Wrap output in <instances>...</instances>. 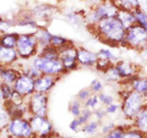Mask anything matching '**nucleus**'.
I'll list each match as a JSON object with an SVG mask.
<instances>
[{"label":"nucleus","instance_id":"1","mask_svg":"<svg viewBox=\"0 0 147 138\" xmlns=\"http://www.w3.org/2000/svg\"><path fill=\"white\" fill-rule=\"evenodd\" d=\"M87 28L91 29L99 42L108 45L109 48H123L126 28L117 17L104 18L94 26H87Z\"/></svg>","mask_w":147,"mask_h":138},{"label":"nucleus","instance_id":"2","mask_svg":"<svg viewBox=\"0 0 147 138\" xmlns=\"http://www.w3.org/2000/svg\"><path fill=\"white\" fill-rule=\"evenodd\" d=\"M117 93H118V99L121 108L120 115L123 120L131 123V121L135 119L137 113L145 105L147 99L144 95L136 93V92L131 89L124 88V87H119L117 89Z\"/></svg>","mask_w":147,"mask_h":138},{"label":"nucleus","instance_id":"3","mask_svg":"<svg viewBox=\"0 0 147 138\" xmlns=\"http://www.w3.org/2000/svg\"><path fill=\"white\" fill-rule=\"evenodd\" d=\"M119 9L110 0H96L86 11V27L94 26L104 18L117 17Z\"/></svg>","mask_w":147,"mask_h":138},{"label":"nucleus","instance_id":"4","mask_svg":"<svg viewBox=\"0 0 147 138\" xmlns=\"http://www.w3.org/2000/svg\"><path fill=\"white\" fill-rule=\"evenodd\" d=\"M15 49L18 54L20 61L27 62L31 61L36 55H38L40 47L34 33H20Z\"/></svg>","mask_w":147,"mask_h":138},{"label":"nucleus","instance_id":"5","mask_svg":"<svg viewBox=\"0 0 147 138\" xmlns=\"http://www.w3.org/2000/svg\"><path fill=\"white\" fill-rule=\"evenodd\" d=\"M123 48L131 49L135 52H146L147 50V31L140 25H132L126 28L125 39Z\"/></svg>","mask_w":147,"mask_h":138},{"label":"nucleus","instance_id":"6","mask_svg":"<svg viewBox=\"0 0 147 138\" xmlns=\"http://www.w3.org/2000/svg\"><path fill=\"white\" fill-rule=\"evenodd\" d=\"M30 62L42 73V75L57 76L60 78L66 75L65 68H64L63 64L59 59H47V58L40 56V55H36Z\"/></svg>","mask_w":147,"mask_h":138},{"label":"nucleus","instance_id":"7","mask_svg":"<svg viewBox=\"0 0 147 138\" xmlns=\"http://www.w3.org/2000/svg\"><path fill=\"white\" fill-rule=\"evenodd\" d=\"M5 136L20 138H34L36 135L31 127L28 117H10L4 131Z\"/></svg>","mask_w":147,"mask_h":138},{"label":"nucleus","instance_id":"8","mask_svg":"<svg viewBox=\"0 0 147 138\" xmlns=\"http://www.w3.org/2000/svg\"><path fill=\"white\" fill-rule=\"evenodd\" d=\"M30 115L36 116H48L49 114V94L34 92L26 99Z\"/></svg>","mask_w":147,"mask_h":138},{"label":"nucleus","instance_id":"9","mask_svg":"<svg viewBox=\"0 0 147 138\" xmlns=\"http://www.w3.org/2000/svg\"><path fill=\"white\" fill-rule=\"evenodd\" d=\"M30 12L34 17L39 27H48V25L53 20L55 12H57V9L54 5H50L48 3H40L32 6Z\"/></svg>","mask_w":147,"mask_h":138},{"label":"nucleus","instance_id":"10","mask_svg":"<svg viewBox=\"0 0 147 138\" xmlns=\"http://www.w3.org/2000/svg\"><path fill=\"white\" fill-rule=\"evenodd\" d=\"M31 127L33 130L36 136L40 137H50L54 133H57L54 127V123L48 116H36V115H30L28 117Z\"/></svg>","mask_w":147,"mask_h":138},{"label":"nucleus","instance_id":"11","mask_svg":"<svg viewBox=\"0 0 147 138\" xmlns=\"http://www.w3.org/2000/svg\"><path fill=\"white\" fill-rule=\"evenodd\" d=\"M59 60L61 61L66 73L80 68L77 62V45L71 42L69 45L59 50Z\"/></svg>","mask_w":147,"mask_h":138},{"label":"nucleus","instance_id":"12","mask_svg":"<svg viewBox=\"0 0 147 138\" xmlns=\"http://www.w3.org/2000/svg\"><path fill=\"white\" fill-rule=\"evenodd\" d=\"M4 105H5L10 117H30L26 99L18 95L17 93H13L10 102L5 103Z\"/></svg>","mask_w":147,"mask_h":138},{"label":"nucleus","instance_id":"13","mask_svg":"<svg viewBox=\"0 0 147 138\" xmlns=\"http://www.w3.org/2000/svg\"><path fill=\"white\" fill-rule=\"evenodd\" d=\"M34 81L32 77L27 76L26 73H20L18 77L16 78V81L13 82L12 88L15 90V93H17L18 95H21L22 98L27 99L30 95H32L36 92L34 88Z\"/></svg>","mask_w":147,"mask_h":138},{"label":"nucleus","instance_id":"14","mask_svg":"<svg viewBox=\"0 0 147 138\" xmlns=\"http://www.w3.org/2000/svg\"><path fill=\"white\" fill-rule=\"evenodd\" d=\"M114 66H115L117 71H118L123 82L131 80L132 77H135V76L141 73L140 66L137 65V64H135L134 61L126 60V59H119V60L114 64Z\"/></svg>","mask_w":147,"mask_h":138},{"label":"nucleus","instance_id":"15","mask_svg":"<svg viewBox=\"0 0 147 138\" xmlns=\"http://www.w3.org/2000/svg\"><path fill=\"white\" fill-rule=\"evenodd\" d=\"M97 52H93L86 47L77 45V62L79 67L84 68H94L97 62Z\"/></svg>","mask_w":147,"mask_h":138},{"label":"nucleus","instance_id":"16","mask_svg":"<svg viewBox=\"0 0 147 138\" xmlns=\"http://www.w3.org/2000/svg\"><path fill=\"white\" fill-rule=\"evenodd\" d=\"M119 87H124V88L131 89V90L136 92V93L144 95L147 99V76H145V75H141L140 73V75L132 77L131 80L123 82Z\"/></svg>","mask_w":147,"mask_h":138},{"label":"nucleus","instance_id":"17","mask_svg":"<svg viewBox=\"0 0 147 138\" xmlns=\"http://www.w3.org/2000/svg\"><path fill=\"white\" fill-rule=\"evenodd\" d=\"M59 80H60V77H57V76L40 75L38 78H36V81H34L36 92L49 94L50 92L55 88V86H57Z\"/></svg>","mask_w":147,"mask_h":138},{"label":"nucleus","instance_id":"18","mask_svg":"<svg viewBox=\"0 0 147 138\" xmlns=\"http://www.w3.org/2000/svg\"><path fill=\"white\" fill-rule=\"evenodd\" d=\"M63 18L66 23H69L71 27H75V28L86 27V11H79V10L64 11Z\"/></svg>","mask_w":147,"mask_h":138},{"label":"nucleus","instance_id":"19","mask_svg":"<svg viewBox=\"0 0 147 138\" xmlns=\"http://www.w3.org/2000/svg\"><path fill=\"white\" fill-rule=\"evenodd\" d=\"M21 73L18 65H0V82L13 84L16 78Z\"/></svg>","mask_w":147,"mask_h":138},{"label":"nucleus","instance_id":"20","mask_svg":"<svg viewBox=\"0 0 147 138\" xmlns=\"http://www.w3.org/2000/svg\"><path fill=\"white\" fill-rule=\"evenodd\" d=\"M15 27L17 28H26L30 29L31 33H34L36 29L39 27V25L37 23V21L34 20V17L31 15V12H22L15 20Z\"/></svg>","mask_w":147,"mask_h":138},{"label":"nucleus","instance_id":"21","mask_svg":"<svg viewBox=\"0 0 147 138\" xmlns=\"http://www.w3.org/2000/svg\"><path fill=\"white\" fill-rule=\"evenodd\" d=\"M20 58L15 48H6L0 45V65H16Z\"/></svg>","mask_w":147,"mask_h":138},{"label":"nucleus","instance_id":"22","mask_svg":"<svg viewBox=\"0 0 147 138\" xmlns=\"http://www.w3.org/2000/svg\"><path fill=\"white\" fill-rule=\"evenodd\" d=\"M131 125L147 135V100L144 107L141 108V110L137 113L135 119L131 121Z\"/></svg>","mask_w":147,"mask_h":138},{"label":"nucleus","instance_id":"23","mask_svg":"<svg viewBox=\"0 0 147 138\" xmlns=\"http://www.w3.org/2000/svg\"><path fill=\"white\" fill-rule=\"evenodd\" d=\"M34 36H36L37 40H38V44L40 48L50 45V40H52L53 33L48 29V27H38L34 32Z\"/></svg>","mask_w":147,"mask_h":138},{"label":"nucleus","instance_id":"24","mask_svg":"<svg viewBox=\"0 0 147 138\" xmlns=\"http://www.w3.org/2000/svg\"><path fill=\"white\" fill-rule=\"evenodd\" d=\"M18 34L20 33L17 31H9L5 33H1L0 34V45L6 48H16Z\"/></svg>","mask_w":147,"mask_h":138},{"label":"nucleus","instance_id":"25","mask_svg":"<svg viewBox=\"0 0 147 138\" xmlns=\"http://www.w3.org/2000/svg\"><path fill=\"white\" fill-rule=\"evenodd\" d=\"M103 78H104V81H105V83H109V84H115V86H120L121 84V78L120 76H119V73L117 71V68L115 66H114V64L110 67H108L107 70H105L103 73Z\"/></svg>","mask_w":147,"mask_h":138},{"label":"nucleus","instance_id":"26","mask_svg":"<svg viewBox=\"0 0 147 138\" xmlns=\"http://www.w3.org/2000/svg\"><path fill=\"white\" fill-rule=\"evenodd\" d=\"M119 10H127V11H136L137 9L142 7L140 0H110Z\"/></svg>","mask_w":147,"mask_h":138},{"label":"nucleus","instance_id":"27","mask_svg":"<svg viewBox=\"0 0 147 138\" xmlns=\"http://www.w3.org/2000/svg\"><path fill=\"white\" fill-rule=\"evenodd\" d=\"M99 130H100V122L96 119H91L88 122H86L80 133L85 135L87 137H93L99 135Z\"/></svg>","mask_w":147,"mask_h":138},{"label":"nucleus","instance_id":"28","mask_svg":"<svg viewBox=\"0 0 147 138\" xmlns=\"http://www.w3.org/2000/svg\"><path fill=\"white\" fill-rule=\"evenodd\" d=\"M117 18L120 21V23L125 27V28H129L132 25L136 23V18H135V13L132 11H127V10H119L117 13Z\"/></svg>","mask_w":147,"mask_h":138},{"label":"nucleus","instance_id":"29","mask_svg":"<svg viewBox=\"0 0 147 138\" xmlns=\"http://www.w3.org/2000/svg\"><path fill=\"white\" fill-rule=\"evenodd\" d=\"M13 93H15V90L12 88V84L0 82V103L5 104L7 102H10Z\"/></svg>","mask_w":147,"mask_h":138},{"label":"nucleus","instance_id":"30","mask_svg":"<svg viewBox=\"0 0 147 138\" xmlns=\"http://www.w3.org/2000/svg\"><path fill=\"white\" fill-rule=\"evenodd\" d=\"M97 56L98 59H103L112 64H115L119 60V56L114 53V50H112V48H100L97 52Z\"/></svg>","mask_w":147,"mask_h":138},{"label":"nucleus","instance_id":"31","mask_svg":"<svg viewBox=\"0 0 147 138\" xmlns=\"http://www.w3.org/2000/svg\"><path fill=\"white\" fill-rule=\"evenodd\" d=\"M67 110H69V113H70V115L72 117L80 116L81 113H82V110H84V103L75 96V98H72L70 100V103H69Z\"/></svg>","mask_w":147,"mask_h":138},{"label":"nucleus","instance_id":"32","mask_svg":"<svg viewBox=\"0 0 147 138\" xmlns=\"http://www.w3.org/2000/svg\"><path fill=\"white\" fill-rule=\"evenodd\" d=\"M71 42H72V40H70L69 38H66V37L60 36V34H54V33H53L52 40H50V45H52V47H54L55 49L60 50V49H63L64 47L69 45Z\"/></svg>","mask_w":147,"mask_h":138},{"label":"nucleus","instance_id":"33","mask_svg":"<svg viewBox=\"0 0 147 138\" xmlns=\"http://www.w3.org/2000/svg\"><path fill=\"white\" fill-rule=\"evenodd\" d=\"M99 99H100V103H102V107H107L109 104H113L118 102V93H113V92H108V90H103L102 93H99Z\"/></svg>","mask_w":147,"mask_h":138},{"label":"nucleus","instance_id":"34","mask_svg":"<svg viewBox=\"0 0 147 138\" xmlns=\"http://www.w3.org/2000/svg\"><path fill=\"white\" fill-rule=\"evenodd\" d=\"M129 125H130V123L126 122V121H124L123 123H117V126L113 128L112 132H109L108 135L100 136L99 138H121L124 131H125V128H126Z\"/></svg>","mask_w":147,"mask_h":138},{"label":"nucleus","instance_id":"35","mask_svg":"<svg viewBox=\"0 0 147 138\" xmlns=\"http://www.w3.org/2000/svg\"><path fill=\"white\" fill-rule=\"evenodd\" d=\"M102 107V103H100L99 95L98 94H93L92 93L88 98H87L84 102V108L91 110V111H94L96 109H98Z\"/></svg>","mask_w":147,"mask_h":138},{"label":"nucleus","instance_id":"36","mask_svg":"<svg viewBox=\"0 0 147 138\" xmlns=\"http://www.w3.org/2000/svg\"><path fill=\"white\" fill-rule=\"evenodd\" d=\"M121 138H147V135L144 132H141L140 130H137L136 127H134L130 123V125L125 128Z\"/></svg>","mask_w":147,"mask_h":138},{"label":"nucleus","instance_id":"37","mask_svg":"<svg viewBox=\"0 0 147 138\" xmlns=\"http://www.w3.org/2000/svg\"><path fill=\"white\" fill-rule=\"evenodd\" d=\"M88 87H90V89H91V92L93 94H99L105 89V81L102 80V78L96 77V78H93V80L91 81V83H90Z\"/></svg>","mask_w":147,"mask_h":138},{"label":"nucleus","instance_id":"38","mask_svg":"<svg viewBox=\"0 0 147 138\" xmlns=\"http://www.w3.org/2000/svg\"><path fill=\"white\" fill-rule=\"evenodd\" d=\"M9 120H10V115H9L5 105L0 103V135H4V131H5Z\"/></svg>","mask_w":147,"mask_h":138},{"label":"nucleus","instance_id":"39","mask_svg":"<svg viewBox=\"0 0 147 138\" xmlns=\"http://www.w3.org/2000/svg\"><path fill=\"white\" fill-rule=\"evenodd\" d=\"M38 55L47 59H59V50L52 47V45H47V47L40 48Z\"/></svg>","mask_w":147,"mask_h":138},{"label":"nucleus","instance_id":"40","mask_svg":"<svg viewBox=\"0 0 147 138\" xmlns=\"http://www.w3.org/2000/svg\"><path fill=\"white\" fill-rule=\"evenodd\" d=\"M134 13H135V18H136V23L140 25L141 27H144L147 31V12L142 7H140V9H137L136 11H134Z\"/></svg>","mask_w":147,"mask_h":138},{"label":"nucleus","instance_id":"41","mask_svg":"<svg viewBox=\"0 0 147 138\" xmlns=\"http://www.w3.org/2000/svg\"><path fill=\"white\" fill-rule=\"evenodd\" d=\"M117 126V123L114 122L113 120H108L105 119L103 122H100V130H99V135L100 136H104V135H108L109 132L113 131V128Z\"/></svg>","mask_w":147,"mask_h":138},{"label":"nucleus","instance_id":"42","mask_svg":"<svg viewBox=\"0 0 147 138\" xmlns=\"http://www.w3.org/2000/svg\"><path fill=\"white\" fill-rule=\"evenodd\" d=\"M104 110L107 113V116H117V115H120L121 113V108H120V103L119 100L113 104H109L107 107H104Z\"/></svg>","mask_w":147,"mask_h":138},{"label":"nucleus","instance_id":"43","mask_svg":"<svg viewBox=\"0 0 147 138\" xmlns=\"http://www.w3.org/2000/svg\"><path fill=\"white\" fill-rule=\"evenodd\" d=\"M85 122L81 120V119L77 116V117H72V120L70 121V123H69V130L72 131L74 133H80L82 127H84Z\"/></svg>","mask_w":147,"mask_h":138},{"label":"nucleus","instance_id":"44","mask_svg":"<svg viewBox=\"0 0 147 138\" xmlns=\"http://www.w3.org/2000/svg\"><path fill=\"white\" fill-rule=\"evenodd\" d=\"M112 65H113V64L107 61V60H103V59H97V62H96V66H94L93 70H96L99 73H103L108 67H110Z\"/></svg>","mask_w":147,"mask_h":138},{"label":"nucleus","instance_id":"45","mask_svg":"<svg viewBox=\"0 0 147 138\" xmlns=\"http://www.w3.org/2000/svg\"><path fill=\"white\" fill-rule=\"evenodd\" d=\"M107 117L108 116H107V113H105V110H104V107H100L93 111V119L98 120L99 122H103Z\"/></svg>","mask_w":147,"mask_h":138},{"label":"nucleus","instance_id":"46","mask_svg":"<svg viewBox=\"0 0 147 138\" xmlns=\"http://www.w3.org/2000/svg\"><path fill=\"white\" fill-rule=\"evenodd\" d=\"M91 94H92V92H91V89H90V87H85V88H81L79 92H77L76 98L79 99V100H81L82 103H84L85 100L88 98Z\"/></svg>","mask_w":147,"mask_h":138},{"label":"nucleus","instance_id":"47","mask_svg":"<svg viewBox=\"0 0 147 138\" xmlns=\"http://www.w3.org/2000/svg\"><path fill=\"white\" fill-rule=\"evenodd\" d=\"M49 138H75V137H70V136H61V135H59V133H54L53 136H50Z\"/></svg>","mask_w":147,"mask_h":138},{"label":"nucleus","instance_id":"48","mask_svg":"<svg viewBox=\"0 0 147 138\" xmlns=\"http://www.w3.org/2000/svg\"><path fill=\"white\" fill-rule=\"evenodd\" d=\"M5 138H20V137H11V136H5Z\"/></svg>","mask_w":147,"mask_h":138},{"label":"nucleus","instance_id":"49","mask_svg":"<svg viewBox=\"0 0 147 138\" xmlns=\"http://www.w3.org/2000/svg\"><path fill=\"white\" fill-rule=\"evenodd\" d=\"M34 138H49V137H40V136H36Z\"/></svg>","mask_w":147,"mask_h":138}]
</instances>
